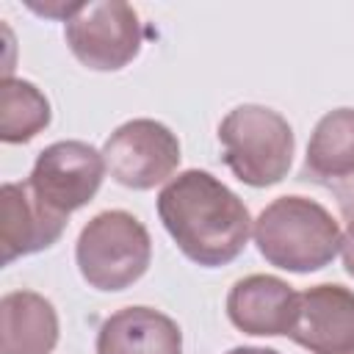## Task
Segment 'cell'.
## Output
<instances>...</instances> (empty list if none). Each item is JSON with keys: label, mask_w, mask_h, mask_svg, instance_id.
Listing matches in <instances>:
<instances>
[{"label": "cell", "mask_w": 354, "mask_h": 354, "mask_svg": "<svg viewBox=\"0 0 354 354\" xmlns=\"http://www.w3.org/2000/svg\"><path fill=\"white\" fill-rule=\"evenodd\" d=\"M158 218L177 249L205 268L232 263L254 227L243 199L202 169H185L160 188Z\"/></svg>", "instance_id": "cell-1"}, {"label": "cell", "mask_w": 354, "mask_h": 354, "mask_svg": "<svg viewBox=\"0 0 354 354\" xmlns=\"http://www.w3.org/2000/svg\"><path fill=\"white\" fill-rule=\"evenodd\" d=\"M252 238L266 263L290 274H310L340 254L343 230L321 202L290 194L260 210Z\"/></svg>", "instance_id": "cell-2"}, {"label": "cell", "mask_w": 354, "mask_h": 354, "mask_svg": "<svg viewBox=\"0 0 354 354\" xmlns=\"http://www.w3.org/2000/svg\"><path fill=\"white\" fill-rule=\"evenodd\" d=\"M227 169L252 188H268L288 177L296 136L288 119L266 105H238L218 124Z\"/></svg>", "instance_id": "cell-3"}, {"label": "cell", "mask_w": 354, "mask_h": 354, "mask_svg": "<svg viewBox=\"0 0 354 354\" xmlns=\"http://www.w3.org/2000/svg\"><path fill=\"white\" fill-rule=\"evenodd\" d=\"M75 260L88 288L116 293L147 274L152 263V238L133 213L102 210L80 230Z\"/></svg>", "instance_id": "cell-4"}, {"label": "cell", "mask_w": 354, "mask_h": 354, "mask_svg": "<svg viewBox=\"0 0 354 354\" xmlns=\"http://www.w3.org/2000/svg\"><path fill=\"white\" fill-rule=\"evenodd\" d=\"M64 39L83 66L116 72L141 53L144 30L133 6L122 0H88L64 22Z\"/></svg>", "instance_id": "cell-5"}, {"label": "cell", "mask_w": 354, "mask_h": 354, "mask_svg": "<svg viewBox=\"0 0 354 354\" xmlns=\"http://www.w3.org/2000/svg\"><path fill=\"white\" fill-rule=\"evenodd\" d=\"M108 174L133 191H149L169 183L180 166L177 136L155 119H130L119 124L102 144Z\"/></svg>", "instance_id": "cell-6"}, {"label": "cell", "mask_w": 354, "mask_h": 354, "mask_svg": "<svg viewBox=\"0 0 354 354\" xmlns=\"http://www.w3.org/2000/svg\"><path fill=\"white\" fill-rule=\"evenodd\" d=\"M105 171L102 149L69 138L55 141L36 155L28 185L44 205L69 216L97 196Z\"/></svg>", "instance_id": "cell-7"}, {"label": "cell", "mask_w": 354, "mask_h": 354, "mask_svg": "<svg viewBox=\"0 0 354 354\" xmlns=\"http://www.w3.org/2000/svg\"><path fill=\"white\" fill-rule=\"evenodd\" d=\"M310 354H354V290L321 282L299 293V318L288 335Z\"/></svg>", "instance_id": "cell-8"}, {"label": "cell", "mask_w": 354, "mask_h": 354, "mask_svg": "<svg viewBox=\"0 0 354 354\" xmlns=\"http://www.w3.org/2000/svg\"><path fill=\"white\" fill-rule=\"evenodd\" d=\"M227 318L243 335H290L299 318V290L274 274H249L230 288Z\"/></svg>", "instance_id": "cell-9"}, {"label": "cell", "mask_w": 354, "mask_h": 354, "mask_svg": "<svg viewBox=\"0 0 354 354\" xmlns=\"http://www.w3.org/2000/svg\"><path fill=\"white\" fill-rule=\"evenodd\" d=\"M0 249L3 266L17 257L50 249L66 230L64 213L44 205L25 183H3L0 188Z\"/></svg>", "instance_id": "cell-10"}, {"label": "cell", "mask_w": 354, "mask_h": 354, "mask_svg": "<svg viewBox=\"0 0 354 354\" xmlns=\"http://www.w3.org/2000/svg\"><path fill=\"white\" fill-rule=\"evenodd\" d=\"M94 348L97 354H183V332L155 307H122L102 321Z\"/></svg>", "instance_id": "cell-11"}, {"label": "cell", "mask_w": 354, "mask_h": 354, "mask_svg": "<svg viewBox=\"0 0 354 354\" xmlns=\"http://www.w3.org/2000/svg\"><path fill=\"white\" fill-rule=\"evenodd\" d=\"M58 332V313L41 293L11 290L0 299V354H50Z\"/></svg>", "instance_id": "cell-12"}, {"label": "cell", "mask_w": 354, "mask_h": 354, "mask_svg": "<svg viewBox=\"0 0 354 354\" xmlns=\"http://www.w3.org/2000/svg\"><path fill=\"white\" fill-rule=\"evenodd\" d=\"M304 177L329 185L354 177V108H335L318 119L307 141Z\"/></svg>", "instance_id": "cell-13"}, {"label": "cell", "mask_w": 354, "mask_h": 354, "mask_svg": "<svg viewBox=\"0 0 354 354\" xmlns=\"http://www.w3.org/2000/svg\"><path fill=\"white\" fill-rule=\"evenodd\" d=\"M53 119L50 100L30 80L6 75L0 83V141L28 144Z\"/></svg>", "instance_id": "cell-14"}, {"label": "cell", "mask_w": 354, "mask_h": 354, "mask_svg": "<svg viewBox=\"0 0 354 354\" xmlns=\"http://www.w3.org/2000/svg\"><path fill=\"white\" fill-rule=\"evenodd\" d=\"M80 6H83V3H64V0H53V3L39 6V3L28 0V8H30V11H36V14H41V17H50V19H64V22H69V19L80 11Z\"/></svg>", "instance_id": "cell-15"}, {"label": "cell", "mask_w": 354, "mask_h": 354, "mask_svg": "<svg viewBox=\"0 0 354 354\" xmlns=\"http://www.w3.org/2000/svg\"><path fill=\"white\" fill-rule=\"evenodd\" d=\"M340 254H343V268H346V274L354 277V216L348 218V224H346V230H343Z\"/></svg>", "instance_id": "cell-16"}, {"label": "cell", "mask_w": 354, "mask_h": 354, "mask_svg": "<svg viewBox=\"0 0 354 354\" xmlns=\"http://www.w3.org/2000/svg\"><path fill=\"white\" fill-rule=\"evenodd\" d=\"M274 354H279V351H274Z\"/></svg>", "instance_id": "cell-17"}]
</instances>
